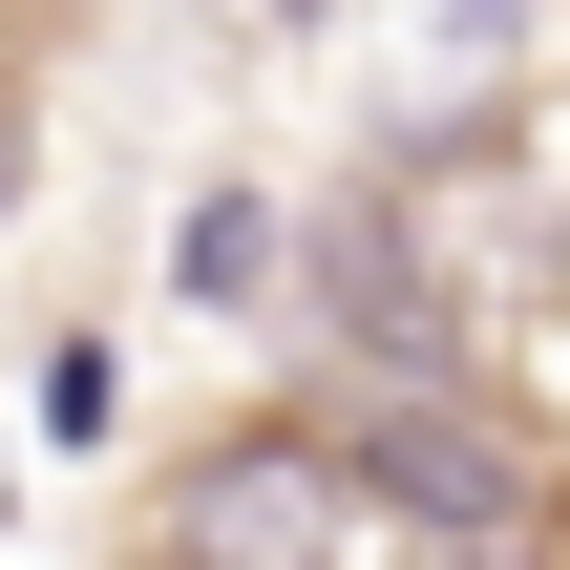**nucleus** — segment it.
I'll return each instance as SVG.
<instances>
[{
	"label": "nucleus",
	"instance_id": "f03ea898",
	"mask_svg": "<svg viewBox=\"0 0 570 570\" xmlns=\"http://www.w3.org/2000/svg\"><path fill=\"white\" fill-rule=\"evenodd\" d=\"M508 296H570V63L508 106ZM508 296H487V317H508ZM487 317H465V338H487Z\"/></svg>",
	"mask_w": 570,
	"mask_h": 570
},
{
	"label": "nucleus",
	"instance_id": "39448f33",
	"mask_svg": "<svg viewBox=\"0 0 570 570\" xmlns=\"http://www.w3.org/2000/svg\"><path fill=\"white\" fill-rule=\"evenodd\" d=\"M529 570H570V487H550V508H529Z\"/></svg>",
	"mask_w": 570,
	"mask_h": 570
},
{
	"label": "nucleus",
	"instance_id": "7ed1b4c3",
	"mask_svg": "<svg viewBox=\"0 0 570 570\" xmlns=\"http://www.w3.org/2000/svg\"><path fill=\"white\" fill-rule=\"evenodd\" d=\"M169 296H190V317H254V296H275V212H254V190H212V212H190V254H169Z\"/></svg>",
	"mask_w": 570,
	"mask_h": 570
},
{
	"label": "nucleus",
	"instance_id": "20e7f679",
	"mask_svg": "<svg viewBox=\"0 0 570 570\" xmlns=\"http://www.w3.org/2000/svg\"><path fill=\"white\" fill-rule=\"evenodd\" d=\"M63 21H85V0H0V148H21V85L63 63Z\"/></svg>",
	"mask_w": 570,
	"mask_h": 570
},
{
	"label": "nucleus",
	"instance_id": "f257e3e1",
	"mask_svg": "<svg viewBox=\"0 0 570 570\" xmlns=\"http://www.w3.org/2000/svg\"><path fill=\"white\" fill-rule=\"evenodd\" d=\"M127 570H423V508L360 465V423L275 402V423H212V444L148 487Z\"/></svg>",
	"mask_w": 570,
	"mask_h": 570
}]
</instances>
